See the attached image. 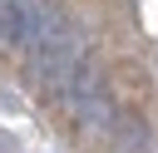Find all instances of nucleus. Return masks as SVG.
I'll return each instance as SVG.
<instances>
[{
	"label": "nucleus",
	"mask_w": 158,
	"mask_h": 153,
	"mask_svg": "<svg viewBox=\"0 0 158 153\" xmlns=\"http://www.w3.org/2000/svg\"><path fill=\"white\" fill-rule=\"evenodd\" d=\"M54 94L74 109V118L84 123V128H94V133H114L118 128V109H114V94H109V84L99 79V69L84 59L79 69H69L59 84H54Z\"/></svg>",
	"instance_id": "f257e3e1"
}]
</instances>
